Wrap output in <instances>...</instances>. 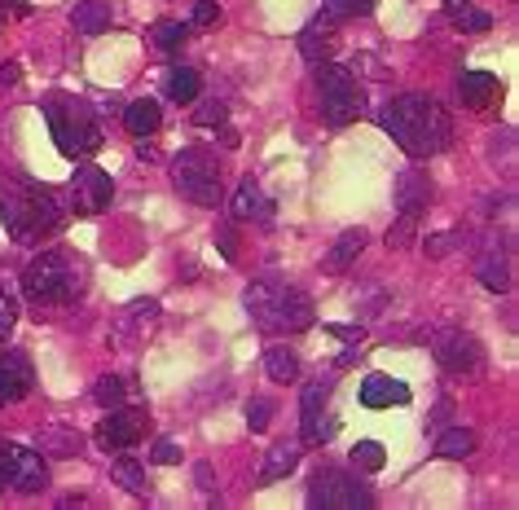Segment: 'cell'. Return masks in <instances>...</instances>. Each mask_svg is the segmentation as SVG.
Here are the masks:
<instances>
[{
    "mask_svg": "<svg viewBox=\"0 0 519 510\" xmlns=\"http://www.w3.org/2000/svg\"><path fill=\"white\" fill-rule=\"evenodd\" d=\"M379 128L388 132L410 159H432V154H440L449 146V137H454V119H449V110L427 93L392 97V102L379 110Z\"/></svg>",
    "mask_w": 519,
    "mask_h": 510,
    "instance_id": "6da1fadb",
    "label": "cell"
},
{
    "mask_svg": "<svg viewBox=\"0 0 519 510\" xmlns=\"http://www.w3.org/2000/svg\"><path fill=\"white\" fill-rule=\"evenodd\" d=\"M0 220H5L9 238L18 247H36V242L53 238L66 225V207L58 203V194L49 185L0 172Z\"/></svg>",
    "mask_w": 519,
    "mask_h": 510,
    "instance_id": "7a4b0ae2",
    "label": "cell"
},
{
    "mask_svg": "<svg viewBox=\"0 0 519 510\" xmlns=\"http://www.w3.org/2000/svg\"><path fill=\"white\" fill-rule=\"evenodd\" d=\"M242 308L256 321L264 335H300L317 321L313 299H308L300 286L282 282V277H260L242 291Z\"/></svg>",
    "mask_w": 519,
    "mask_h": 510,
    "instance_id": "3957f363",
    "label": "cell"
},
{
    "mask_svg": "<svg viewBox=\"0 0 519 510\" xmlns=\"http://www.w3.org/2000/svg\"><path fill=\"white\" fill-rule=\"evenodd\" d=\"M84 286H88V269L80 255H71V251H40L22 269V295L40 308L75 304L84 295Z\"/></svg>",
    "mask_w": 519,
    "mask_h": 510,
    "instance_id": "277c9868",
    "label": "cell"
},
{
    "mask_svg": "<svg viewBox=\"0 0 519 510\" xmlns=\"http://www.w3.org/2000/svg\"><path fill=\"white\" fill-rule=\"evenodd\" d=\"M44 124L53 132V146L66 159H88V154L102 150V124H97V110L84 97H49L44 102Z\"/></svg>",
    "mask_w": 519,
    "mask_h": 510,
    "instance_id": "5b68a950",
    "label": "cell"
},
{
    "mask_svg": "<svg viewBox=\"0 0 519 510\" xmlns=\"http://www.w3.org/2000/svg\"><path fill=\"white\" fill-rule=\"evenodd\" d=\"M317 110H322L330 128H348L366 115V97H361V84L348 66L339 62L317 66Z\"/></svg>",
    "mask_w": 519,
    "mask_h": 510,
    "instance_id": "8992f818",
    "label": "cell"
},
{
    "mask_svg": "<svg viewBox=\"0 0 519 510\" xmlns=\"http://www.w3.org/2000/svg\"><path fill=\"white\" fill-rule=\"evenodd\" d=\"M172 185L181 190L190 203L198 207H216L220 203V185H225V172H220V159L207 146H185L172 159Z\"/></svg>",
    "mask_w": 519,
    "mask_h": 510,
    "instance_id": "52a82bcc",
    "label": "cell"
},
{
    "mask_svg": "<svg viewBox=\"0 0 519 510\" xmlns=\"http://www.w3.org/2000/svg\"><path fill=\"white\" fill-rule=\"evenodd\" d=\"M308 506H326V510H366L374 506V493L357 480L352 471H339V467H322L313 471L308 480Z\"/></svg>",
    "mask_w": 519,
    "mask_h": 510,
    "instance_id": "ba28073f",
    "label": "cell"
},
{
    "mask_svg": "<svg viewBox=\"0 0 519 510\" xmlns=\"http://www.w3.org/2000/svg\"><path fill=\"white\" fill-rule=\"evenodd\" d=\"M432 352L449 374H458V379H480L484 374V343L476 335H467V330H436Z\"/></svg>",
    "mask_w": 519,
    "mask_h": 510,
    "instance_id": "9c48e42d",
    "label": "cell"
},
{
    "mask_svg": "<svg viewBox=\"0 0 519 510\" xmlns=\"http://www.w3.org/2000/svg\"><path fill=\"white\" fill-rule=\"evenodd\" d=\"M110 198H115L110 176L102 168H93V163H84V168H75V176H71V190H66V212L97 216V212H106V207H110Z\"/></svg>",
    "mask_w": 519,
    "mask_h": 510,
    "instance_id": "30bf717a",
    "label": "cell"
},
{
    "mask_svg": "<svg viewBox=\"0 0 519 510\" xmlns=\"http://www.w3.org/2000/svg\"><path fill=\"white\" fill-rule=\"evenodd\" d=\"M330 392H335V379H317L304 387V401H300V440L304 445H326L330 436H335V423H326V401Z\"/></svg>",
    "mask_w": 519,
    "mask_h": 510,
    "instance_id": "8fae6325",
    "label": "cell"
},
{
    "mask_svg": "<svg viewBox=\"0 0 519 510\" xmlns=\"http://www.w3.org/2000/svg\"><path fill=\"white\" fill-rule=\"evenodd\" d=\"M146 423H150L146 409H124V405L110 409L102 423H97V445L124 453V449H132L141 436H146Z\"/></svg>",
    "mask_w": 519,
    "mask_h": 510,
    "instance_id": "7c38bea8",
    "label": "cell"
},
{
    "mask_svg": "<svg viewBox=\"0 0 519 510\" xmlns=\"http://www.w3.org/2000/svg\"><path fill=\"white\" fill-rule=\"evenodd\" d=\"M31 387H36V365H31V357L18 348H5L0 352V405L27 401Z\"/></svg>",
    "mask_w": 519,
    "mask_h": 510,
    "instance_id": "4fadbf2b",
    "label": "cell"
},
{
    "mask_svg": "<svg viewBox=\"0 0 519 510\" xmlns=\"http://www.w3.org/2000/svg\"><path fill=\"white\" fill-rule=\"evenodd\" d=\"M396 207H401V216H423L432 207V181H427V172L405 168L396 176Z\"/></svg>",
    "mask_w": 519,
    "mask_h": 510,
    "instance_id": "5bb4252c",
    "label": "cell"
},
{
    "mask_svg": "<svg viewBox=\"0 0 519 510\" xmlns=\"http://www.w3.org/2000/svg\"><path fill=\"white\" fill-rule=\"evenodd\" d=\"M229 220H273V203L264 198L256 176H242L234 198H229Z\"/></svg>",
    "mask_w": 519,
    "mask_h": 510,
    "instance_id": "9a60e30c",
    "label": "cell"
},
{
    "mask_svg": "<svg viewBox=\"0 0 519 510\" xmlns=\"http://www.w3.org/2000/svg\"><path fill=\"white\" fill-rule=\"evenodd\" d=\"M458 102L467 106V110H489V106H498V102H502L498 75H489V71H467V75L458 80Z\"/></svg>",
    "mask_w": 519,
    "mask_h": 510,
    "instance_id": "2e32d148",
    "label": "cell"
},
{
    "mask_svg": "<svg viewBox=\"0 0 519 510\" xmlns=\"http://www.w3.org/2000/svg\"><path fill=\"white\" fill-rule=\"evenodd\" d=\"M14 493H44L49 489V467L36 449H14V480H9Z\"/></svg>",
    "mask_w": 519,
    "mask_h": 510,
    "instance_id": "e0dca14e",
    "label": "cell"
},
{
    "mask_svg": "<svg viewBox=\"0 0 519 510\" xmlns=\"http://www.w3.org/2000/svg\"><path fill=\"white\" fill-rule=\"evenodd\" d=\"M300 53H304V62H313V66L335 58V18L317 14L313 22H308L304 36H300Z\"/></svg>",
    "mask_w": 519,
    "mask_h": 510,
    "instance_id": "ac0fdd59",
    "label": "cell"
},
{
    "mask_svg": "<svg viewBox=\"0 0 519 510\" xmlns=\"http://www.w3.org/2000/svg\"><path fill=\"white\" fill-rule=\"evenodd\" d=\"M361 405L366 409H392V405H410V387L401 379H388V374H370L361 383Z\"/></svg>",
    "mask_w": 519,
    "mask_h": 510,
    "instance_id": "d6986e66",
    "label": "cell"
},
{
    "mask_svg": "<svg viewBox=\"0 0 519 510\" xmlns=\"http://www.w3.org/2000/svg\"><path fill=\"white\" fill-rule=\"evenodd\" d=\"M361 251H366V229H348V234H339V242L326 251V260H322V273L344 277L352 264H357Z\"/></svg>",
    "mask_w": 519,
    "mask_h": 510,
    "instance_id": "ffe728a7",
    "label": "cell"
},
{
    "mask_svg": "<svg viewBox=\"0 0 519 510\" xmlns=\"http://www.w3.org/2000/svg\"><path fill=\"white\" fill-rule=\"evenodd\" d=\"M476 273H480V286L484 291H511V255L498 251V247H489L476 260Z\"/></svg>",
    "mask_w": 519,
    "mask_h": 510,
    "instance_id": "44dd1931",
    "label": "cell"
},
{
    "mask_svg": "<svg viewBox=\"0 0 519 510\" xmlns=\"http://www.w3.org/2000/svg\"><path fill=\"white\" fill-rule=\"evenodd\" d=\"M124 124L132 137H150V132H159V124H163V110L154 97H137V102L124 106Z\"/></svg>",
    "mask_w": 519,
    "mask_h": 510,
    "instance_id": "7402d4cb",
    "label": "cell"
},
{
    "mask_svg": "<svg viewBox=\"0 0 519 510\" xmlns=\"http://www.w3.org/2000/svg\"><path fill=\"white\" fill-rule=\"evenodd\" d=\"M163 93H168L176 106H194L198 93H203V80H198V71H190V66H172V71L163 75Z\"/></svg>",
    "mask_w": 519,
    "mask_h": 510,
    "instance_id": "603a6c76",
    "label": "cell"
},
{
    "mask_svg": "<svg viewBox=\"0 0 519 510\" xmlns=\"http://www.w3.org/2000/svg\"><path fill=\"white\" fill-rule=\"evenodd\" d=\"M71 27L80 36H102V31H110V5H102V0H80L71 9Z\"/></svg>",
    "mask_w": 519,
    "mask_h": 510,
    "instance_id": "cb8c5ba5",
    "label": "cell"
},
{
    "mask_svg": "<svg viewBox=\"0 0 519 510\" xmlns=\"http://www.w3.org/2000/svg\"><path fill=\"white\" fill-rule=\"evenodd\" d=\"M295 467H300V445H273L269 453H264V467L256 480L260 484H278L282 475H291Z\"/></svg>",
    "mask_w": 519,
    "mask_h": 510,
    "instance_id": "d4e9b609",
    "label": "cell"
},
{
    "mask_svg": "<svg viewBox=\"0 0 519 510\" xmlns=\"http://www.w3.org/2000/svg\"><path fill=\"white\" fill-rule=\"evenodd\" d=\"M154 317H159V304H154V299H137V304H128V313L119 317V326H115V343L124 348V343L137 335V330H146Z\"/></svg>",
    "mask_w": 519,
    "mask_h": 510,
    "instance_id": "484cf974",
    "label": "cell"
},
{
    "mask_svg": "<svg viewBox=\"0 0 519 510\" xmlns=\"http://www.w3.org/2000/svg\"><path fill=\"white\" fill-rule=\"evenodd\" d=\"M80 449H84L80 431H71V427H44L40 431V453H49V458H75Z\"/></svg>",
    "mask_w": 519,
    "mask_h": 510,
    "instance_id": "4316f807",
    "label": "cell"
},
{
    "mask_svg": "<svg viewBox=\"0 0 519 510\" xmlns=\"http://www.w3.org/2000/svg\"><path fill=\"white\" fill-rule=\"evenodd\" d=\"M264 374H269L273 383H300V357H295L291 348H269L264 352Z\"/></svg>",
    "mask_w": 519,
    "mask_h": 510,
    "instance_id": "83f0119b",
    "label": "cell"
},
{
    "mask_svg": "<svg viewBox=\"0 0 519 510\" xmlns=\"http://www.w3.org/2000/svg\"><path fill=\"white\" fill-rule=\"evenodd\" d=\"M480 445V436L471 427H454V431H445V436L436 440V453L440 458H471Z\"/></svg>",
    "mask_w": 519,
    "mask_h": 510,
    "instance_id": "f1b7e54d",
    "label": "cell"
},
{
    "mask_svg": "<svg viewBox=\"0 0 519 510\" xmlns=\"http://www.w3.org/2000/svg\"><path fill=\"white\" fill-rule=\"evenodd\" d=\"M110 471H115V480L124 484L132 497H146V493H150V480H146V467H141V462H132V458H124V453H119V458L110 462Z\"/></svg>",
    "mask_w": 519,
    "mask_h": 510,
    "instance_id": "f546056e",
    "label": "cell"
},
{
    "mask_svg": "<svg viewBox=\"0 0 519 510\" xmlns=\"http://www.w3.org/2000/svg\"><path fill=\"white\" fill-rule=\"evenodd\" d=\"M383 462H388V453H383L379 440H357V449H352V467L357 471H383Z\"/></svg>",
    "mask_w": 519,
    "mask_h": 510,
    "instance_id": "4dcf8cb0",
    "label": "cell"
},
{
    "mask_svg": "<svg viewBox=\"0 0 519 510\" xmlns=\"http://www.w3.org/2000/svg\"><path fill=\"white\" fill-rule=\"evenodd\" d=\"M124 396H128V383L110 379V374H106V379H97V387H93V401L102 409H119V405H124Z\"/></svg>",
    "mask_w": 519,
    "mask_h": 510,
    "instance_id": "1f68e13d",
    "label": "cell"
},
{
    "mask_svg": "<svg viewBox=\"0 0 519 510\" xmlns=\"http://www.w3.org/2000/svg\"><path fill=\"white\" fill-rule=\"evenodd\" d=\"M418 220H423V216H401V220H396V225L388 229V238H383V242H388V251H405V247H414V238H418Z\"/></svg>",
    "mask_w": 519,
    "mask_h": 510,
    "instance_id": "d6a6232c",
    "label": "cell"
},
{
    "mask_svg": "<svg viewBox=\"0 0 519 510\" xmlns=\"http://www.w3.org/2000/svg\"><path fill=\"white\" fill-rule=\"evenodd\" d=\"M185 36H190V27H185V22H159V27H154V44H159L163 53H176L185 44Z\"/></svg>",
    "mask_w": 519,
    "mask_h": 510,
    "instance_id": "836d02e7",
    "label": "cell"
},
{
    "mask_svg": "<svg viewBox=\"0 0 519 510\" xmlns=\"http://www.w3.org/2000/svg\"><path fill=\"white\" fill-rule=\"evenodd\" d=\"M374 5H379V0H326L322 14L339 22V18H361V14H370Z\"/></svg>",
    "mask_w": 519,
    "mask_h": 510,
    "instance_id": "e575fe53",
    "label": "cell"
},
{
    "mask_svg": "<svg viewBox=\"0 0 519 510\" xmlns=\"http://www.w3.org/2000/svg\"><path fill=\"white\" fill-rule=\"evenodd\" d=\"M225 102H220V97H207V102H198L194 106V124L198 128H216V124H225Z\"/></svg>",
    "mask_w": 519,
    "mask_h": 510,
    "instance_id": "d590c367",
    "label": "cell"
},
{
    "mask_svg": "<svg viewBox=\"0 0 519 510\" xmlns=\"http://www.w3.org/2000/svg\"><path fill=\"white\" fill-rule=\"evenodd\" d=\"M269 423H273V401L269 396H251L247 401V427L251 431H269Z\"/></svg>",
    "mask_w": 519,
    "mask_h": 510,
    "instance_id": "8d00e7d4",
    "label": "cell"
},
{
    "mask_svg": "<svg viewBox=\"0 0 519 510\" xmlns=\"http://www.w3.org/2000/svg\"><path fill=\"white\" fill-rule=\"evenodd\" d=\"M454 22H458L462 31H471V36H480V31H489V27H493V18L484 14V9H471V5H462L458 14H454Z\"/></svg>",
    "mask_w": 519,
    "mask_h": 510,
    "instance_id": "74e56055",
    "label": "cell"
},
{
    "mask_svg": "<svg viewBox=\"0 0 519 510\" xmlns=\"http://www.w3.org/2000/svg\"><path fill=\"white\" fill-rule=\"evenodd\" d=\"M14 326H18V299L9 291H0V343L14 335Z\"/></svg>",
    "mask_w": 519,
    "mask_h": 510,
    "instance_id": "f35d334b",
    "label": "cell"
},
{
    "mask_svg": "<svg viewBox=\"0 0 519 510\" xmlns=\"http://www.w3.org/2000/svg\"><path fill=\"white\" fill-rule=\"evenodd\" d=\"M220 18H225V14H220V5H216V0H198V5H194V14H190L194 27H220Z\"/></svg>",
    "mask_w": 519,
    "mask_h": 510,
    "instance_id": "ab89813d",
    "label": "cell"
},
{
    "mask_svg": "<svg viewBox=\"0 0 519 510\" xmlns=\"http://www.w3.org/2000/svg\"><path fill=\"white\" fill-rule=\"evenodd\" d=\"M14 440H0V493L9 489V480H14Z\"/></svg>",
    "mask_w": 519,
    "mask_h": 510,
    "instance_id": "60d3db41",
    "label": "cell"
},
{
    "mask_svg": "<svg viewBox=\"0 0 519 510\" xmlns=\"http://www.w3.org/2000/svg\"><path fill=\"white\" fill-rule=\"evenodd\" d=\"M454 247H462V234H432L427 238V255H449Z\"/></svg>",
    "mask_w": 519,
    "mask_h": 510,
    "instance_id": "b9f144b4",
    "label": "cell"
},
{
    "mask_svg": "<svg viewBox=\"0 0 519 510\" xmlns=\"http://www.w3.org/2000/svg\"><path fill=\"white\" fill-rule=\"evenodd\" d=\"M150 458L159 462V467H176V462H181V449H176V440H159Z\"/></svg>",
    "mask_w": 519,
    "mask_h": 510,
    "instance_id": "7bdbcfd3",
    "label": "cell"
},
{
    "mask_svg": "<svg viewBox=\"0 0 519 510\" xmlns=\"http://www.w3.org/2000/svg\"><path fill=\"white\" fill-rule=\"evenodd\" d=\"M216 247H220V255H225V260H238V242H234V225H225L216 234Z\"/></svg>",
    "mask_w": 519,
    "mask_h": 510,
    "instance_id": "ee69618b",
    "label": "cell"
},
{
    "mask_svg": "<svg viewBox=\"0 0 519 510\" xmlns=\"http://www.w3.org/2000/svg\"><path fill=\"white\" fill-rule=\"evenodd\" d=\"M194 480H198V489H203V493H216V484H212V467H207V462H198V467H194Z\"/></svg>",
    "mask_w": 519,
    "mask_h": 510,
    "instance_id": "f6af8a7d",
    "label": "cell"
},
{
    "mask_svg": "<svg viewBox=\"0 0 519 510\" xmlns=\"http://www.w3.org/2000/svg\"><path fill=\"white\" fill-rule=\"evenodd\" d=\"M5 5H14L18 14H31V5H27V0H0V9H5Z\"/></svg>",
    "mask_w": 519,
    "mask_h": 510,
    "instance_id": "bcb514c9",
    "label": "cell"
},
{
    "mask_svg": "<svg viewBox=\"0 0 519 510\" xmlns=\"http://www.w3.org/2000/svg\"><path fill=\"white\" fill-rule=\"evenodd\" d=\"M462 5H471V0H445V9H449V14H458Z\"/></svg>",
    "mask_w": 519,
    "mask_h": 510,
    "instance_id": "7dc6e473",
    "label": "cell"
}]
</instances>
